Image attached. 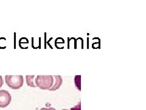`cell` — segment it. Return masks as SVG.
Here are the masks:
<instances>
[{
	"instance_id": "cell-6",
	"label": "cell",
	"mask_w": 146,
	"mask_h": 110,
	"mask_svg": "<svg viewBox=\"0 0 146 110\" xmlns=\"http://www.w3.org/2000/svg\"><path fill=\"white\" fill-rule=\"evenodd\" d=\"M71 110H81V102H80L74 107L71 108Z\"/></svg>"
},
{
	"instance_id": "cell-1",
	"label": "cell",
	"mask_w": 146,
	"mask_h": 110,
	"mask_svg": "<svg viewBox=\"0 0 146 110\" xmlns=\"http://www.w3.org/2000/svg\"><path fill=\"white\" fill-rule=\"evenodd\" d=\"M53 82L52 75H38L35 80L36 86L43 90H49L52 86Z\"/></svg>"
},
{
	"instance_id": "cell-9",
	"label": "cell",
	"mask_w": 146,
	"mask_h": 110,
	"mask_svg": "<svg viewBox=\"0 0 146 110\" xmlns=\"http://www.w3.org/2000/svg\"><path fill=\"white\" fill-rule=\"evenodd\" d=\"M62 110H68V109H62Z\"/></svg>"
},
{
	"instance_id": "cell-8",
	"label": "cell",
	"mask_w": 146,
	"mask_h": 110,
	"mask_svg": "<svg viewBox=\"0 0 146 110\" xmlns=\"http://www.w3.org/2000/svg\"><path fill=\"white\" fill-rule=\"evenodd\" d=\"M40 110H56L54 108H43L41 109Z\"/></svg>"
},
{
	"instance_id": "cell-5",
	"label": "cell",
	"mask_w": 146,
	"mask_h": 110,
	"mask_svg": "<svg viewBox=\"0 0 146 110\" xmlns=\"http://www.w3.org/2000/svg\"><path fill=\"white\" fill-rule=\"evenodd\" d=\"M26 80L27 86L33 88H35L36 85H35V76L34 75H26Z\"/></svg>"
},
{
	"instance_id": "cell-3",
	"label": "cell",
	"mask_w": 146,
	"mask_h": 110,
	"mask_svg": "<svg viewBox=\"0 0 146 110\" xmlns=\"http://www.w3.org/2000/svg\"><path fill=\"white\" fill-rule=\"evenodd\" d=\"M12 97L6 90H0V108H6L11 103Z\"/></svg>"
},
{
	"instance_id": "cell-2",
	"label": "cell",
	"mask_w": 146,
	"mask_h": 110,
	"mask_svg": "<svg viewBox=\"0 0 146 110\" xmlns=\"http://www.w3.org/2000/svg\"><path fill=\"white\" fill-rule=\"evenodd\" d=\"M6 85L12 89H18L23 85L24 78L22 75H6Z\"/></svg>"
},
{
	"instance_id": "cell-4",
	"label": "cell",
	"mask_w": 146,
	"mask_h": 110,
	"mask_svg": "<svg viewBox=\"0 0 146 110\" xmlns=\"http://www.w3.org/2000/svg\"><path fill=\"white\" fill-rule=\"evenodd\" d=\"M53 78L54 82H53L52 86L49 89L50 91H54L58 89L62 85L63 80L60 75H55L53 76Z\"/></svg>"
},
{
	"instance_id": "cell-7",
	"label": "cell",
	"mask_w": 146,
	"mask_h": 110,
	"mask_svg": "<svg viewBox=\"0 0 146 110\" xmlns=\"http://www.w3.org/2000/svg\"><path fill=\"white\" fill-rule=\"evenodd\" d=\"M3 85V79L2 76L0 75V88H1Z\"/></svg>"
}]
</instances>
